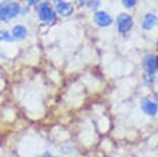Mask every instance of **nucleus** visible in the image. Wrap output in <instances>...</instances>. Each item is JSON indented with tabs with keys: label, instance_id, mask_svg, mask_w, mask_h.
I'll return each instance as SVG.
<instances>
[{
	"label": "nucleus",
	"instance_id": "obj_1",
	"mask_svg": "<svg viewBox=\"0 0 158 157\" xmlns=\"http://www.w3.org/2000/svg\"><path fill=\"white\" fill-rule=\"evenodd\" d=\"M20 13V5L15 2L2 3L0 5V19L3 21H10Z\"/></svg>",
	"mask_w": 158,
	"mask_h": 157
},
{
	"label": "nucleus",
	"instance_id": "obj_2",
	"mask_svg": "<svg viewBox=\"0 0 158 157\" xmlns=\"http://www.w3.org/2000/svg\"><path fill=\"white\" fill-rule=\"evenodd\" d=\"M132 19L126 14H121L118 17V28L120 32H127L132 27Z\"/></svg>",
	"mask_w": 158,
	"mask_h": 157
},
{
	"label": "nucleus",
	"instance_id": "obj_3",
	"mask_svg": "<svg viewBox=\"0 0 158 157\" xmlns=\"http://www.w3.org/2000/svg\"><path fill=\"white\" fill-rule=\"evenodd\" d=\"M40 17L44 22H50L55 18V13L49 3H43L40 7Z\"/></svg>",
	"mask_w": 158,
	"mask_h": 157
},
{
	"label": "nucleus",
	"instance_id": "obj_4",
	"mask_svg": "<svg viewBox=\"0 0 158 157\" xmlns=\"http://www.w3.org/2000/svg\"><path fill=\"white\" fill-rule=\"evenodd\" d=\"M55 4L58 13L62 16H69V14H73V7L70 3H67L63 0H55Z\"/></svg>",
	"mask_w": 158,
	"mask_h": 157
},
{
	"label": "nucleus",
	"instance_id": "obj_5",
	"mask_svg": "<svg viewBox=\"0 0 158 157\" xmlns=\"http://www.w3.org/2000/svg\"><path fill=\"white\" fill-rule=\"evenodd\" d=\"M94 20L101 27H106V26L111 25L113 22L112 18L106 13H103V11H98V13H96L94 17Z\"/></svg>",
	"mask_w": 158,
	"mask_h": 157
},
{
	"label": "nucleus",
	"instance_id": "obj_6",
	"mask_svg": "<svg viewBox=\"0 0 158 157\" xmlns=\"http://www.w3.org/2000/svg\"><path fill=\"white\" fill-rule=\"evenodd\" d=\"M145 67L148 72L153 73L158 67V59L156 56L150 55L145 59Z\"/></svg>",
	"mask_w": 158,
	"mask_h": 157
},
{
	"label": "nucleus",
	"instance_id": "obj_7",
	"mask_svg": "<svg viewBox=\"0 0 158 157\" xmlns=\"http://www.w3.org/2000/svg\"><path fill=\"white\" fill-rule=\"evenodd\" d=\"M156 24H157L156 16H154V14H146L144 18V22H143V27H144V29L150 30V29L153 28Z\"/></svg>",
	"mask_w": 158,
	"mask_h": 157
},
{
	"label": "nucleus",
	"instance_id": "obj_8",
	"mask_svg": "<svg viewBox=\"0 0 158 157\" xmlns=\"http://www.w3.org/2000/svg\"><path fill=\"white\" fill-rule=\"evenodd\" d=\"M142 108H143V109H144L145 113H147L148 115H155L158 111L156 103L149 101V100H145V101L143 102Z\"/></svg>",
	"mask_w": 158,
	"mask_h": 157
},
{
	"label": "nucleus",
	"instance_id": "obj_9",
	"mask_svg": "<svg viewBox=\"0 0 158 157\" xmlns=\"http://www.w3.org/2000/svg\"><path fill=\"white\" fill-rule=\"evenodd\" d=\"M13 34L16 38H24L27 34V31H26V28L23 27V26H16L14 28Z\"/></svg>",
	"mask_w": 158,
	"mask_h": 157
},
{
	"label": "nucleus",
	"instance_id": "obj_10",
	"mask_svg": "<svg viewBox=\"0 0 158 157\" xmlns=\"http://www.w3.org/2000/svg\"><path fill=\"white\" fill-rule=\"evenodd\" d=\"M0 40H11V37L7 31H0Z\"/></svg>",
	"mask_w": 158,
	"mask_h": 157
},
{
	"label": "nucleus",
	"instance_id": "obj_11",
	"mask_svg": "<svg viewBox=\"0 0 158 157\" xmlns=\"http://www.w3.org/2000/svg\"><path fill=\"white\" fill-rule=\"evenodd\" d=\"M122 3L125 7H132L136 3V0H122Z\"/></svg>",
	"mask_w": 158,
	"mask_h": 157
},
{
	"label": "nucleus",
	"instance_id": "obj_12",
	"mask_svg": "<svg viewBox=\"0 0 158 157\" xmlns=\"http://www.w3.org/2000/svg\"><path fill=\"white\" fill-rule=\"evenodd\" d=\"M27 1L29 2V3H31V4H34V3H36L37 1H40V0H27Z\"/></svg>",
	"mask_w": 158,
	"mask_h": 157
},
{
	"label": "nucleus",
	"instance_id": "obj_13",
	"mask_svg": "<svg viewBox=\"0 0 158 157\" xmlns=\"http://www.w3.org/2000/svg\"><path fill=\"white\" fill-rule=\"evenodd\" d=\"M44 157H53V156H51V155H49V154H47V155H44Z\"/></svg>",
	"mask_w": 158,
	"mask_h": 157
}]
</instances>
